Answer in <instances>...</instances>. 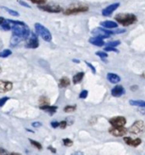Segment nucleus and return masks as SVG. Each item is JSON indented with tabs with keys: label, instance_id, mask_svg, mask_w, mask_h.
I'll list each match as a JSON object with an SVG mask.
<instances>
[{
	"label": "nucleus",
	"instance_id": "1",
	"mask_svg": "<svg viewBox=\"0 0 145 155\" xmlns=\"http://www.w3.org/2000/svg\"><path fill=\"white\" fill-rule=\"evenodd\" d=\"M7 22L9 24H12V31H13V35H17L19 37H21L23 40L28 38V36L30 35L31 32L28 28V26L21 21H14V20H7Z\"/></svg>",
	"mask_w": 145,
	"mask_h": 155
},
{
	"label": "nucleus",
	"instance_id": "2",
	"mask_svg": "<svg viewBox=\"0 0 145 155\" xmlns=\"http://www.w3.org/2000/svg\"><path fill=\"white\" fill-rule=\"evenodd\" d=\"M115 20L124 26H129L137 22V16L134 14H118Z\"/></svg>",
	"mask_w": 145,
	"mask_h": 155
},
{
	"label": "nucleus",
	"instance_id": "3",
	"mask_svg": "<svg viewBox=\"0 0 145 155\" xmlns=\"http://www.w3.org/2000/svg\"><path fill=\"white\" fill-rule=\"evenodd\" d=\"M88 10H89V7L86 5L73 4V5H70L68 7H66L63 12L64 15H75V14H79V13H84V12H87Z\"/></svg>",
	"mask_w": 145,
	"mask_h": 155
},
{
	"label": "nucleus",
	"instance_id": "4",
	"mask_svg": "<svg viewBox=\"0 0 145 155\" xmlns=\"http://www.w3.org/2000/svg\"><path fill=\"white\" fill-rule=\"evenodd\" d=\"M35 31L37 32V34L44 41L51 42V40H52V34L50 33V31L45 26H44L43 25H41L39 23H36V24H35Z\"/></svg>",
	"mask_w": 145,
	"mask_h": 155
},
{
	"label": "nucleus",
	"instance_id": "5",
	"mask_svg": "<svg viewBox=\"0 0 145 155\" xmlns=\"http://www.w3.org/2000/svg\"><path fill=\"white\" fill-rule=\"evenodd\" d=\"M145 129V124L143 121H136L133 123V124L128 129V132L132 134L138 135L142 134Z\"/></svg>",
	"mask_w": 145,
	"mask_h": 155
},
{
	"label": "nucleus",
	"instance_id": "6",
	"mask_svg": "<svg viewBox=\"0 0 145 155\" xmlns=\"http://www.w3.org/2000/svg\"><path fill=\"white\" fill-rule=\"evenodd\" d=\"M92 34H93L94 36H97V37L102 38V39H105V38L110 37V35L112 34H114V32L113 31H110V30H107V29H104V28L97 27V28H94L92 31Z\"/></svg>",
	"mask_w": 145,
	"mask_h": 155
},
{
	"label": "nucleus",
	"instance_id": "7",
	"mask_svg": "<svg viewBox=\"0 0 145 155\" xmlns=\"http://www.w3.org/2000/svg\"><path fill=\"white\" fill-rule=\"evenodd\" d=\"M31 36L29 35L28 36V40L25 44V46L27 48H32V49H35L39 46V41H38V38L36 36L35 34L34 33H31L30 34Z\"/></svg>",
	"mask_w": 145,
	"mask_h": 155
},
{
	"label": "nucleus",
	"instance_id": "8",
	"mask_svg": "<svg viewBox=\"0 0 145 155\" xmlns=\"http://www.w3.org/2000/svg\"><path fill=\"white\" fill-rule=\"evenodd\" d=\"M109 123L113 127H124L126 124V119L123 116H117L110 119Z\"/></svg>",
	"mask_w": 145,
	"mask_h": 155
},
{
	"label": "nucleus",
	"instance_id": "9",
	"mask_svg": "<svg viewBox=\"0 0 145 155\" xmlns=\"http://www.w3.org/2000/svg\"><path fill=\"white\" fill-rule=\"evenodd\" d=\"M39 8L48 13H60L63 11L62 7L57 5H40Z\"/></svg>",
	"mask_w": 145,
	"mask_h": 155
},
{
	"label": "nucleus",
	"instance_id": "10",
	"mask_svg": "<svg viewBox=\"0 0 145 155\" xmlns=\"http://www.w3.org/2000/svg\"><path fill=\"white\" fill-rule=\"evenodd\" d=\"M128 132V130L124 127H113L109 129V133L115 136V137H123L124 136V134H126V133Z\"/></svg>",
	"mask_w": 145,
	"mask_h": 155
},
{
	"label": "nucleus",
	"instance_id": "11",
	"mask_svg": "<svg viewBox=\"0 0 145 155\" xmlns=\"http://www.w3.org/2000/svg\"><path fill=\"white\" fill-rule=\"evenodd\" d=\"M119 5H120V3H118V2L107 5L104 9H103L102 15H103L104 16H109V15H111L119 7Z\"/></svg>",
	"mask_w": 145,
	"mask_h": 155
},
{
	"label": "nucleus",
	"instance_id": "12",
	"mask_svg": "<svg viewBox=\"0 0 145 155\" xmlns=\"http://www.w3.org/2000/svg\"><path fill=\"white\" fill-rule=\"evenodd\" d=\"M13 89V84L8 81L0 80V93H6Z\"/></svg>",
	"mask_w": 145,
	"mask_h": 155
},
{
	"label": "nucleus",
	"instance_id": "13",
	"mask_svg": "<svg viewBox=\"0 0 145 155\" xmlns=\"http://www.w3.org/2000/svg\"><path fill=\"white\" fill-rule=\"evenodd\" d=\"M111 94L114 97H120L125 94V89L122 85H116L112 89Z\"/></svg>",
	"mask_w": 145,
	"mask_h": 155
},
{
	"label": "nucleus",
	"instance_id": "14",
	"mask_svg": "<svg viewBox=\"0 0 145 155\" xmlns=\"http://www.w3.org/2000/svg\"><path fill=\"white\" fill-rule=\"evenodd\" d=\"M101 25L104 28L114 29V28H116L118 26V23H116L114 21H111V20H106V21L101 22Z\"/></svg>",
	"mask_w": 145,
	"mask_h": 155
},
{
	"label": "nucleus",
	"instance_id": "15",
	"mask_svg": "<svg viewBox=\"0 0 145 155\" xmlns=\"http://www.w3.org/2000/svg\"><path fill=\"white\" fill-rule=\"evenodd\" d=\"M106 77H107V80L112 84H118L121 81V77L118 74H114V73H108Z\"/></svg>",
	"mask_w": 145,
	"mask_h": 155
},
{
	"label": "nucleus",
	"instance_id": "16",
	"mask_svg": "<svg viewBox=\"0 0 145 155\" xmlns=\"http://www.w3.org/2000/svg\"><path fill=\"white\" fill-rule=\"evenodd\" d=\"M89 42L90 44L94 45H96V46H103L105 45L104 39L100 38V37H97V36H93L89 39Z\"/></svg>",
	"mask_w": 145,
	"mask_h": 155
},
{
	"label": "nucleus",
	"instance_id": "17",
	"mask_svg": "<svg viewBox=\"0 0 145 155\" xmlns=\"http://www.w3.org/2000/svg\"><path fill=\"white\" fill-rule=\"evenodd\" d=\"M40 109L43 110V111H45L46 113H48L49 114H54V113H56L57 111V107L56 106H54V105H43V106H40Z\"/></svg>",
	"mask_w": 145,
	"mask_h": 155
},
{
	"label": "nucleus",
	"instance_id": "18",
	"mask_svg": "<svg viewBox=\"0 0 145 155\" xmlns=\"http://www.w3.org/2000/svg\"><path fill=\"white\" fill-rule=\"evenodd\" d=\"M84 76V72H79V73H77L76 74H74V75L73 76V83H74V84H77L81 83V81L83 80Z\"/></svg>",
	"mask_w": 145,
	"mask_h": 155
},
{
	"label": "nucleus",
	"instance_id": "19",
	"mask_svg": "<svg viewBox=\"0 0 145 155\" xmlns=\"http://www.w3.org/2000/svg\"><path fill=\"white\" fill-rule=\"evenodd\" d=\"M58 85H59L60 88H65V87L69 86L70 85V80H69V78L68 77H65V76L64 77H62L60 79V81H59Z\"/></svg>",
	"mask_w": 145,
	"mask_h": 155
},
{
	"label": "nucleus",
	"instance_id": "20",
	"mask_svg": "<svg viewBox=\"0 0 145 155\" xmlns=\"http://www.w3.org/2000/svg\"><path fill=\"white\" fill-rule=\"evenodd\" d=\"M23 39L21 38V37H19V36H17V35H12V37H11V40H10V45L11 46H15V45H17L21 41H22Z\"/></svg>",
	"mask_w": 145,
	"mask_h": 155
},
{
	"label": "nucleus",
	"instance_id": "21",
	"mask_svg": "<svg viewBox=\"0 0 145 155\" xmlns=\"http://www.w3.org/2000/svg\"><path fill=\"white\" fill-rule=\"evenodd\" d=\"M129 104L131 105H133V106H139V107H144L145 108V101H142V100H131L129 102Z\"/></svg>",
	"mask_w": 145,
	"mask_h": 155
},
{
	"label": "nucleus",
	"instance_id": "22",
	"mask_svg": "<svg viewBox=\"0 0 145 155\" xmlns=\"http://www.w3.org/2000/svg\"><path fill=\"white\" fill-rule=\"evenodd\" d=\"M29 142H30V143L32 144V146L33 147H35V148H36L37 150H42V144L40 143H38V142H36V141H35V140H32V139H29Z\"/></svg>",
	"mask_w": 145,
	"mask_h": 155
},
{
	"label": "nucleus",
	"instance_id": "23",
	"mask_svg": "<svg viewBox=\"0 0 145 155\" xmlns=\"http://www.w3.org/2000/svg\"><path fill=\"white\" fill-rule=\"evenodd\" d=\"M12 54V51L9 50V49H5L3 51L0 52V57L1 58H5V57H8L9 55Z\"/></svg>",
	"mask_w": 145,
	"mask_h": 155
},
{
	"label": "nucleus",
	"instance_id": "24",
	"mask_svg": "<svg viewBox=\"0 0 145 155\" xmlns=\"http://www.w3.org/2000/svg\"><path fill=\"white\" fill-rule=\"evenodd\" d=\"M2 8H3L5 11H6L9 15H14V16H19V13H18V12H16V11H15V10L9 9V8H7V7H5V6H2Z\"/></svg>",
	"mask_w": 145,
	"mask_h": 155
},
{
	"label": "nucleus",
	"instance_id": "25",
	"mask_svg": "<svg viewBox=\"0 0 145 155\" xmlns=\"http://www.w3.org/2000/svg\"><path fill=\"white\" fill-rule=\"evenodd\" d=\"M76 110V105H66L64 108V113H73Z\"/></svg>",
	"mask_w": 145,
	"mask_h": 155
},
{
	"label": "nucleus",
	"instance_id": "26",
	"mask_svg": "<svg viewBox=\"0 0 145 155\" xmlns=\"http://www.w3.org/2000/svg\"><path fill=\"white\" fill-rule=\"evenodd\" d=\"M39 104H40V106L48 105V104H49V99H48L47 97H45V96H42V97H40Z\"/></svg>",
	"mask_w": 145,
	"mask_h": 155
},
{
	"label": "nucleus",
	"instance_id": "27",
	"mask_svg": "<svg viewBox=\"0 0 145 155\" xmlns=\"http://www.w3.org/2000/svg\"><path fill=\"white\" fill-rule=\"evenodd\" d=\"M96 55H98L102 60L106 59V58L108 57V54H107V52H105V51H99V52L96 53Z\"/></svg>",
	"mask_w": 145,
	"mask_h": 155
},
{
	"label": "nucleus",
	"instance_id": "28",
	"mask_svg": "<svg viewBox=\"0 0 145 155\" xmlns=\"http://www.w3.org/2000/svg\"><path fill=\"white\" fill-rule=\"evenodd\" d=\"M124 142H125L126 144H128L130 146H133L134 139H132L131 137H124Z\"/></svg>",
	"mask_w": 145,
	"mask_h": 155
},
{
	"label": "nucleus",
	"instance_id": "29",
	"mask_svg": "<svg viewBox=\"0 0 145 155\" xmlns=\"http://www.w3.org/2000/svg\"><path fill=\"white\" fill-rule=\"evenodd\" d=\"M63 143H64V144L65 146H67V147H71V146L74 144V142H73L71 139H69V138L63 139Z\"/></svg>",
	"mask_w": 145,
	"mask_h": 155
},
{
	"label": "nucleus",
	"instance_id": "30",
	"mask_svg": "<svg viewBox=\"0 0 145 155\" xmlns=\"http://www.w3.org/2000/svg\"><path fill=\"white\" fill-rule=\"evenodd\" d=\"M120 44H121V41H119V40L112 41V42H109V43H108V46H111V47H116V46H118Z\"/></svg>",
	"mask_w": 145,
	"mask_h": 155
},
{
	"label": "nucleus",
	"instance_id": "31",
	"mask_svg": "<svg viewBox=\"0 0 145 155\" xmlns=\"http://www.w3.org/2000/svg\"><path fill=\"white\" fill-rule=\"evenodd\" d=\"M1 28L3 29V30H5V31H8V30H10L11 28H12V26L9 25V23H4L3 25H1Z\"/></svg>",
	"mask_w": 145,
	"mask_h": 155
},
{
	"label": "nucleus",
	"instance_id": "32",
	"mask_svg": "<svg viewBox=\"0 0 145 155\" xmlns=\"http://www.w3.org/2000/svg\"><path fill=\"white\" fill-rule=\"evenodd\" d=\"M87 95H88V91L87 90H83L79 94V98L80 99H85L87 97Z\"/></svg>",
	"mask_w": 145,
	"mask_h": 155
},
{
	"label": "nucleus",
	"instance_id": "33",
	"mask_svg": "<svg viewBox=\"0 0 145 155\" xmlns=\"http://www.w3.org/2000/svg\"><path fill=\"white\" fill-rule=\"evenodd\" d=\"M9 99H10V98L7 97V96H5V97L0 98V107H3V106L5 104V103H6Z\"/></svg>",
	"mask_w": 145,
	"mask_h": 155
},
{
	"label": "nucleus",
	"instance_id": "34",
	"mask_svg": "<svg viewBox=\"0 0 145 155\" xmlns=\"http://www.w3.org/2000/svg\"><path fill=\"white\" fill-rule=\"evenodd\" d=\"M65 121H66V123H67L68 125H73L74 123V118L73 116H69V117H67L65 119Z\"/></svg>",
	"mask_w": 145,
	"mask_h": 155
},
{
	"label": "nucleus",
	"instance_id": "35",
	"mask_svg": "<svg viewBox=\"0 0 145 155\" xmlns=\"http://www.w3.org/2000/svg\"><path fill=\"white\" fill-rule=\"evenodd\" d=\"M105 52H114V53H118L119 51L115 48V47H111V46H107L104 48Z\"/></svg>",
	"mask_w": 145,
	"mask_h": 155
},
{
	"label": "nucleus",
	"instance_id": "36",
	"mask_svg": "<svg viewBox=\"0 0 145 155\" xmlns=\"http://www.w3.org/2000/svg\"><path fill=\"white\" fill-rule=\"evenodd\" d=\"M85 64H86V65H87V66H88V67H89V68L92 70L93 74H95V73H96V69H95V67H94V65H93L91 63H88L87 61H85Z\"/></svg>",
	"mask_w": 145,
	"mask_h": 155
},
{
	"label": "nucleus",
	"instance_id": "37",
	"mask_svg": "<svg viewBox=\"0 0 145 155\" xmlns=\"http://www.w3.org/2000/svg\"><path fill=\"white\" fill-rule=\"evenodd\" d=\"M67 126H68V124H67L66 121H62V122H60V125H59V127H60L61 129H65Z\"/></svg>",
	"mask_w": 145,
	"mask_h": 155
},
{
	"label": "nucleus",
	"instance_id": "38",
	"mask_svg": "<svg viewBox=\"0 0 145 155\" xmlns=\"http://www.w3.org/2000/svg\"><path fill=\"white\" fill-rule=\"evenodd\" d=\"M32 126H33L34 128H39V127L42 126V124H41L40 122H34V123L32 124Z\"/></svg>",
	"mask_w": 145,
	"mask_h": 155
},
{
	"label": "nucleus",
	"instance_id": "39",
	"mask_svg": "<svg viewBox=\"0 0 145 155\" xmlns=\"http://www.w3.org/2000/svg\"><path fill=\"white\" fill-rule=\"evenodd\" d=\"M30 1H32L33 3L37 4V5H42V4H44L46 2V0H30Z\"/></svg>",
	"mask_w": 145,
	"mask_h": 155
},
{
	"label": "nucleus",
	"instance_id": "40",
	"mask_svg": "<svg viewBox=\"0 0 145 155\" xmlns=\"http://www.w3.org/2000/svg\"><path fill=\"white\" fill-rule=\"evenodd\" d=\"M50 124H51V126H52L53 128H54V129H55V128H58V127H59L60 123H58V122H52Z\"/></svg>",
	"mask_w": 145,
	"mask_h": 155
},
{
	"label": "nucleus",
	"instance_id": "41",
	"mask_svg": "<svg viewBox=\"0 0 145 155\" xmlns=\"http://www.w3.org/2000/svg\"><path fill=\"white\" fill-rule=\"evenodd\" d=\"M18 3H19L21 5H23V6H25V7H26V8H30V5H29L27 3L24 2V1H21V0H19V1H18Z\"/></svg>",
	"mask_w": 145,
	"mask_h": 155
},
{
	"label": "nucleus",
	"instance_id": "42",
	"mask_svg": "<svg viewBox=\"0 0 145 155\" xmlns=\"http://www.w3.org/2000/svg\"><path fill=\"white\" fill-rule=\"evenodd\" d=\"M0 155H9V154H8V153H7L4 148L0 147Z\"/></svg>",
	"mask_w": 145,
	"mask_h": 155
},
{
	"label": "nucleus",
	"instance_id": "43",
	"mask_svg": "<svg viewBox=\"0 0 145 155\" xmlns=\"http://www.w3.org/2000/svg\"><path fill=\"white\" fill-rule=\"evenodd\" d=\"M48 150H49L50 152H52L53 153H56V150H55L54 147H52V146H49V147H48Z\"/></svg>",
	"mask_w": 145,
	"mask_h": 155
},
{
	"label": "nucleus",
	"instance_id": "44",
	"mask_svg": "<svg viewBox=\"0 0 145 155\" xmlns=\"http://www.w3.org/2000/svg\"><path fill=\"white\" fill-rule=\"evenodd\" d=\"M92 120H93V121H89V124H94V123H96V122H97V121H96V120H97V119H96V117H95V118H94H94H92Z\"/></svg>",
	"mask_w": 145,
	"mask_h": 155
},
{
	"label": "nucleus",
	"instance_id": "45",
	"mask_svg": "<svg viewBox=\"0 0 145 155\" xmlns=\"http://www.w3.org/2000/svg\"><path fill=\"white\" fill-rule=\"evenodd\" d=\"M138 89V86L137 85H133V86H131V90L132 91H136Z\"/></svg>",
	"mask_w": 145,
	"mask_h": 155
},
{
	"label": "nucleus",
	"instance_id": "46",
	"mask_svg": "<svg viewBox=\"0 0 145 155\" xmlns=\"http://www.w3.org/2000/svg\"><path fill=\"white\" fill-rule=\"evenodd\" d=\"M5 22V18H4V17H1V16H0V25H3V24H4Z\"/></svg>",
	"mask_w": 145,
	"mask_h": 155
},
{
	"label": "nucleus",
	"instance_id": "47",
	"mask_svg": "<svg viewBox=\"0 0 145 155\" xmlns=\"http://www.w3.org/2000/svg\"><path fill=\"white\" fill-rule=\"evenodd\" d=\"M72 155H84V153H82V152H75L74 153H73Z\"/></svg>",
	"mask_w": 145,
	"mask_h": 155
},
{
	"label": "nucleus",
	"instance_id": "48",
	"mask_svg": "<svg viewBox=\"0 0 145 155\" xmlns=\"http://www.w3.org/2000/svg\"><path fill=\"white\" fill-rule=\"evenodd\" d=\"M73 61H74V63H79V60H76V59H74Z\"/></svg>",
	"mask_w": 145,
	"mask_h": 155
},
{
	"label": "nucleus",
	"instance_id": "49",
	"mask_svg": "<svg viewBox=\"0 0 145 155\" xmlns=\"http://www.w3.org/2000/svg\"><path fill=\"white\" fill-rule=\"evenodd\" d=\"M9 155H20L19 153H10Z\"/></svg>",
	"mask_w": 145,
	"mask_h": 155
},
{
	"label": "nucleus",
	"instance_id": "50",
	"mask_svg": "<svg viewBox=\"0 0 145 155\" xmlns=\"http://www.w3.org/2000/svg\"><path fill=\"white\" fill-rule=\"evenodd\" d=\"M142 76H143V78H145V73H144V74H143V75H142Z\"/></svg>",
	"mask_w": 145,
	"mask_h": 155
},
{
	"label": "nucleus",
	"instance_id": "51",
	"mask_svg": "<svg viewBox=\"0 0 145 155\" xmlns=\"http://www.w3.org/2000/svg\"><path fill=\"white\" fill-rule=\"evenodd\" d=\"M1 72H2V68L0 67V73H1Z\"/></svg>",
	"mask_w": 145,
	"mask_h": 155
}]
</instances>
